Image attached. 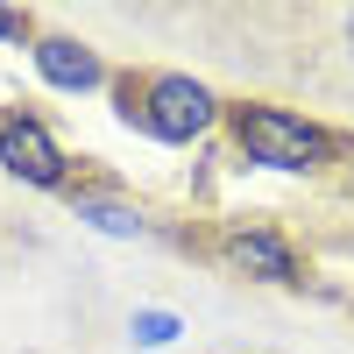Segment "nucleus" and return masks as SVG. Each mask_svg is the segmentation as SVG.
I'll list each match as a JSON object with an SVG mask.
<instances>
[{"instance_id": "nucleus-5", "label": "nucleus", "mask_w": 354, "mask_h": 354, "mask_svg": "<svg viewBox=\"0 0 354 354\" xmlns=\"http://www.w3.org/2000/svg\"><path fill=\"white\" fill-rule=\"evenodd\" d=\"M28 71H36L50 93H64V100L106 93V85H113V64H106L85 36H64V28H43V36L28 43Z\"/></svg>"}, {"instance_id": "nucleus-8", "label": "nucleus", "mask_w": 354, "mask_h": 354, "mask_svg": "<svg viewBox=\"0 0 354 354\" xmlns=\"http://www.w3.org/2000/svg\"><path fill=\"white\" fill-rule=\"evenodd\" d=\"M36 36H43V28H36V15H28V8H8V0H0V43H15V50H28Z\"/></svg>"}, {"instance_id": "nucleus-9", "label": "nucleus", "mask_w": 354, "mask_h": 354, "mask_svg": "<svg viewBox=\"0 0 354 354\" xmlns=\"http://www.w3.org/2000/svg\"><path fill=\"white\" fill-rule=\"evenodd\" d=\"M340 43H347V57H354V8L340 15Z\"/></svg>"}, {"instance_id": "nucleus-1", "label": "nucleus", "mask_w": 354, "mask_h": 354, "mask_svg": "<svg viewBox=\"0 0 354 354\" xmlns=\"http://www.w3.org/2000/svg\"><path fill=\"white\" fill-rule=\"evenodd\" d=\"M106 100H113V121H121V128L163 142V149H192V142H205V135L227 121V100H220L205 78H192V71H156V64L113 71Z\"/></svg>"}, {"instance_id": "nucleus-2", "label": "nucleus", "mask_w": 354, "mask_h": 354, "mask_svg": "<svg viewBox=\"0 0 354 354\" xmlns=\"http://www.w3.org/2000/svg\"><path fill=\"white\" fill-rule=\"evenodd\" d=\"M220 128H227V142H234L241 163L277 170V177H326L347 156V142L326 121H312V113H298V106H277V100H227Z\"/></svg>"}, {"instance_id": "nucleus-3", "label": "nucleus", "mask_w": 354, "mask_h": 354, "mask_svg": "<svg viewBox=\"0 0 354 354\" xmlns=\"http://www.w3.org/2000/svg\"><path fill=\"white\" fill-rule=\"evenodd\" d=\"M0 177H15L28 192H71L78 156L64 149V135L36 106H0Z\"/></svg>"}, {"instance_id": "nucleus-7", "label": "nucleus", "mask_w": 354, "mask_h": 354, "mask_svg": "<svg viewBox=\"0 0 354 354\" xmlns=\"http://www.w3.org/2000/svg\"><path fill=\"white\" fill-rule=\"evenodd\" d=\"M177 333H185V319L163 312V305H135V312H128V340H135V347H170Z\"/></svg>"}, {"instance_id": "nucleus-4", "label": "nucleus", "mask_w": 354, "mask_h": 354, "mask_svg": "<svg viewBox=\"0 0 354 354\" xmlns=\"http://www.w3.org/2000/svg\"><path fill=\"white\" fill-rule=\"evenodd\" d=\"M220 262L248 283H270V290H298L305 283V248L290 241L277 220H227L220 227Z\"/></svg>"}, {"instance_id": "nucleus-6", "label": "nucleus", "mask_w": 354, "mask_h": 354, "mask_svg": "<svg viewBox=\"0 0 354 354\" xmlns=\"http://www.w3.org/2000/svg\"><path fill=\"white\" fill-rule=\"evenodd\" d=\"M64 205H71L78 227L106 234V241H149V234H156V213H149L142 198H128L121 185H71Z\"/></svg>"}]
</instances>
